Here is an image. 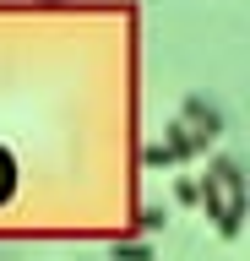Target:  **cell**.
I'll use <instances>...</instances> for the list:
<instances>
[{
	"mask_svg": "<svg viewBox=\"0 0 250 261\" xmlns=\"http://www.w3.org/2000/svg\"><path fill=\"white\" fill-rule=\"evenodd\" d=\"M163 223H169V218H163V207H142V212H136V228H131V234H125V240H136V234L147 240V234H158V228H163Z\"/></svg>",
	"mask_w": 250,
	"mask_h": 261,
	"instance_id": "277c9868",
	"label": "cell"
},
{
	"mask_svg": "<svg viewBox=\"0 0 250 261\" xmlns=\"http://www.w3.org/2000/svg\"><path fill=\"white\" fill-rule=\"evenodd\" d=\"M115 261H152V245L147 240H120L115 245Z\"/></svg>",
	"mask_w": 250,
	"mask_h": 261,
	"instance_id": "5b68a950",
	"label": "cell"
},
{
	"mask_svg": "<svg viewBox=\"0 0 250 261\" xmlns=\"http://www.w3.org/2000/svg\"><path fill=\"white\" fill-rule=\"evenodd\" d=\"M207 174H212V185L229 196L234 207H245V174H239V163H234V158H212V169H207Z\"/></svg>",
	"mask_w": 250,
	"mask_h": 261,
	"instance_id": "3957f363",
	"label": "cell"
},
{
	"mask_svg": "<svg viewBox=\"0 0 250 261\" xmlns=\"http://www.w3.org/2000/svg\"><path fill=\"white\" fill-rule=\"evenodd\" d=\"M207 152V136H196L190 125H169L163 130V142H152L147 152H142V163L147 169H174V163H190Z\"/></svg>",
	"mask_w": 250,
	"mask_h": 261,
	"instance_id": "6da1fadb",
	"label": "cell"
},
{
	"mask_svg": "<svg viewBox=\"0 0 250 261\" xmlns=\"http://www.w3.org/2000/svg\"><path fill=\"white\" fill-rule=\"evenodd\" d=\"M174 201H185V207H196V179L185 174V179H174Z\"/></svg>",
	"mask_w": 250,
	"mask_h": 261,
	"instance_id": "8992f818",
	"label": "cell"
},
{
	"mask_svg": "<svg viewBox=\"0 0 250 261\" xmlns=\"http://www.w3.org/2000/svg\"><path fill=\"white\" fill-rule=\"evenodd\" d=\"M38 6H66V0H38Z\"/></svg>",
	"mask_w": 250,
	"mask_h": 261,
	"instance_id": "52a82bcc",
	"label": "cell"
},
{
	"mask_svg": "<svg viewBox=\"0 0 250 261\" xmlns=\"http://www.w3.org/2000/svg\"><path fill=\"white\" fill-rule=\"evenodd\" d=\"M180 125H190L196 136L217 142V136H223V114H217L212 103H201V98H185V120H180Z\"/></svg>",
	"mask_w": 250,
	"mask_h": 261,
	"instance_id": "7a4b0ae2",
	"label": "cell"
}]
</instances>
